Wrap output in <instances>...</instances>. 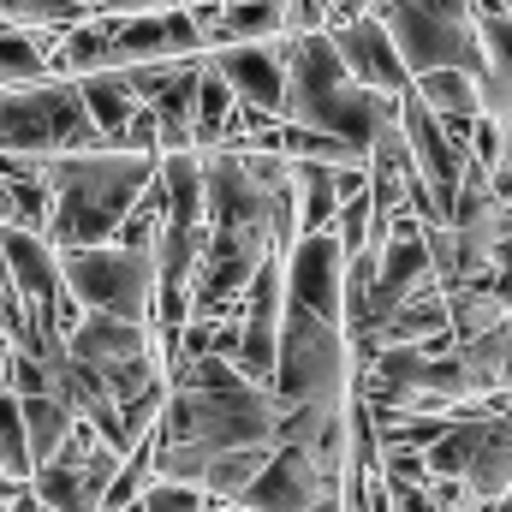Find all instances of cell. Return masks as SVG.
<instances>
[{
	"mask_svg": "<svg viewBox=\"0 0 512 512\" xmlns=\"http://www.w3.org/2000/svg\"><path fill=\"white\" fill-rule=\"evenodd\" d=\"M161 155L149 149H78V155H48V185H54V221L48 239L60 251L84 245H114L137 197L155 185Z\"/></svg>",
	"mask_w": 512,
	"mask_h": 512,
	"instance_id": "cell-1",
	"label": "cell"
},
{
	"mask_svg": "<svg viewBox=\"0 0 512 512\" xmlns=\"http://www.w3.org/2000/svg\"><path fill=\"white\" fill-rule=\"evenodd\" d=\"M286 120L298 126H316V131H334L346 137L364 161L370 149L382 143V131L399 120V102L405 96H382L370 84H358L334 48V36H292V66H286Z\"/></svg>",
	"mask_w": 512,
	"mask_h": 512,
	"instance_id": "cell-2",
	"label": "cell"
},
{
	"mask_svg": "<svg viewBox=\"0 0 512 512\" xmlns=\"http://www.w3.org/2000/svg\"><path fill=\"white\" fill-rule=\"evenodd\" d=\"M78 149H114L78 78H36L0 90V155H78Z\"/></svg>",
	"mask_w": 512,
	"mask_h": 512,
	"instance_id": "cell-3",
	"label": "cell"
},
{
	"mask_svg": "<svg viewBox=\"0 0 512 512\" xmlns=\"http://www.w3.org/2000/svg\"><path fill=\"white\" fill-rule=\"evenodd\" d=\"M274 393H280L286 405H328V411H346L352 393H358V346H352V334H346L340 322L316 316V310L286 304Z\"/></svg>",
	"mask_w": 512,
	"mask_h": 512,
	"instance_id": "cell-4",
	"label": "cell"
},
{
	"mask_svg": "<svg viewBox=\"0 0 512 512\" xmlns=\"http://www.w3.org/2000/svg\"><path fill=\"white\" fill-rule=\"evenodd\" d=\"M280 417L286 399L274 387H173L161 411V441H197V447H280Z\"/></svg>",
	"mask_w": 512,
	"mask_h": 512,
	"instance_id": "cell-5",
	"label": "cell"
},
{
	"mask_svg": "<svg viewBox=\"0 0 512 512\" xmlns=\"http://www.w3.org/2000/svg\"><path fill=\"white\" fill-rule=\"evenodd\" d=\"M66 256V286L84 310H108L126 322H155V292H161V262L155 251L131 245H84Z\"/></svg>",
	"mask_w": 512,
	"mask_h": 512,
	"instance_id": "cell-6",
	"label": "cell"
},
{
	"mask_svg": "<svg viewBox=\"0 0 512 512\" xmlns=\"http://www.w3.org/2000/svg\"><path fill=\"white\" fill-rule=\"evenodd\" d=\"M370 12L393 30V42H399V54H405V66H411V78L441 72V66H459V72L489 78V48H483L477 18H447V12H435V6H423V0H376Z\"/></svg>",
	"mask_w": 512,
	"mask_h": 512,
	"instance_id": "cell-7",
	"label": "cell"
},
{
	"mask_svg": "<svg viewBox=\"0 0 512 512\" xmlns=\"http://www.w3.org/2000/svg\"><path fill=\"white\" fill-rule=\"evenodd\" d=\"M120 465H126V453H120L96 423L78 417L72 441H66L48 465H36L30 489L48 501V512H108V489H114Z\"/></svg>",
	"mask_w": 512,
	"mask_h": 512,
	"instance_id": "cell-8",
	"label": "cell"
},
{
	"mask_svg": "<svg viewBox=\"0 0 512 512\" xmlns=\"http://www.w3.org/2000/svg\"><path fill=\"white\" fill-rule=\"evenodd\" d=\"M399 126L411 137V155H417V179H423V191H429V203H435V215L441 221H453V209H459V191H465V173H471V137H459V131L447 126L423 96H417V84H411V96L399 102Z\"/></svg>",
	"mask_w": 512,
	"mask_h": 512,
	"instance_id": "cell-9",
	"label": "cell"
},
{
	"mask_svg": "<svg viewBox=\"0 0 512 512\" xmlns=\"http://www.w3.org/2000/svg\"><path fill=\"white\" fill-rule=\"evenodd\" d=\"M346 268H352V251H346V239L334 227L328 233H304L286 251V304L316 310V316L346 328Z\"/></svg>",
	"mask_w": 512,
	"mask_h": 512,
	"instance_id": "cell-10",
	"label": "cell"
},
{
	"mask_svg": "<svg viewBox=\"0 0 512 512\" xmlns=\"http://www.w3.org/2000/svg\"><path fill=\"white\" fill-rule=\"evenodd\" d=\"M328 36H334V48H340L346 72H352L358 84H370V90H382V96H411V84H417V78H411V66H405V54H399L393 30H387L376 12L346 18V24H334Z\"/></svg>",
	"mask_w": 512,
	"mask_h": 512,
	"instance_id": "cell-11",
	"label": "cell"
},
{
	"mask_svg": "<svg viewBox=\"0 0 512 512\" xmlns=\"http://www.w3.org/2000/svg\"><path fill=\"white\" fill-rule=\"evenodd\" d=\"M215 72L239 90V102H256L268 114L286 120V66H292V36H274V42H233V48H215L209 54Z\"/></svg>",
	"mask_w": 512,
	"mask_h": 512,
	"instance_id": "cell-12",
	"label": "cell"
},
{
	"mask_svg": "<svg viewBox=\"0 0 512 512\" xmlns=\"http://www.w3.org/2000/svg\"><path fill=\"white\" fill-rule=\"evenodd\" d=\"M185 54H209L191 6H167V12H137L120 18L114 30V66H149V60H185Z\"/></svg>",
	"mask_w": 512,
	"mask_h": 512,
	"instance_id": "cell-13",
	"label": "cell"
},
{
	"mask_svg": "<svg viewBox=\"0 0 512 512\" xmlns=\"http://www.w3.org/2000/svg\"><path fill=\"white\" fill-rule=\"evenodd\" d=\"M441 334H453V304H447V286L429 274L399 310H387L382 328H376V340L387 346H429V340H441Z\"/></svg>",
	"mask_w": 512,
	"mask_h": 512,
	"instance_id": "cell-14",
	"label": "cell"
},
{
	"mask_svg": "<svg viewBox=\"0 0 512 512\" xmlns=\"http://www.w3.org/2000/svg\"><path fill=\"white\" fill-rule=\"evenodd\" d=\"M114 30H120L114 12H96V18L60 30V42H54V54H48V72H54V78H90V72H108V66H114Z\"/></svg>",
	"mask_w": 512,
	"mask_h": 512,
	"instance_id": "cell-15",
	"label": "cell"
},
{
	"mask_svg": "<svg viewBox=\"0 0 512 512\" xmlns=\"http://www.w3.org/2000/svg\"><path fill=\"white\" fill-rule=\"evenodd\" d=\"M417 96L459 131V137H471V126L489 114V90H483V78H477V72H459V66L423 72V78H417Z\"/></svg>",
	"mask_w": 512,
	"mask_h": 512,
	"instance_id": "cell-16",
	"label": "cell"
},
{
	"mask_svg": "<svg viewBox=\"0 0 512 512\" xmlns=\"http://www.w3.org/2000/svg\"><path fill=\"white\" fill-rule=\"evenodd\" d=\"M459 358H465V376H471V393H477V399H501V393H512V316L501 322V328L465 340Z\"/></svg>",
	"mask_w": 512,
	"mask_h": 512,
	"instance_id": "cell-17",
	"label": "cell"
},
{
	"mask_svg": "<svg viewBox=\"0 0 512 512\" xmlns=\"http://www.w3.org/2000/svg\"><path fill=\"white\" fill-rule=\"evenodd\" d=\"M78 84H84V102H90L96 126L108 131V143L120 149L126 126L143 114V102H137V90H131V72H126V66H108V72H90V78H78Z\"/></svg>",
	"mask_w": 512,
	"mask_h": 512,
	"instance_id": "cell-18",
	"label": "cell"
},
{
	"mask_svg": "<svg viewBox=\"0 0 512 512\" xmlns=\"http://www.w3.org/2000/svg\"><path fill=\"white\" fill-rule=\"evenodd\" d=\"M340 209H346V197H340L334 161H298V239L304 233H328L340 221Z\"/></svg>",
	"mask_w": 512,
	"mask_h": 512,
	"instance_id": "cell-19",
	"label": "cell"
},
{
	"mask_svg": "<svg viewBox=\"0 0 512 512\" xmlns=\"http://www.w3.org/2000/svg\"><path fill=\"white\" fill-rule=\"evenodd\" d=\"M54 42H60V30H0V90L54 78V72H48Z\"/></svg>",
	"mask_w": 512,
	"mask_h": 512,
	"instance_id": "cell-20",
	"label": "cell"
},
{
	"mask_svg": "<svg viewBox=\"0 0 512 512\" xmlns=\"http://www.w3.org/2000/svg\"><path fill=\"white\" fill-rule=\"evenodd\" d=\"M24 429H30V453H36V465H48V459L72 441L78 411H72L60 393H30V399H24Z\"/></svg>",
	"mask_w": 512,
	"mask_h": 512,
	"instance_id": "cell-21",
	"label": "cell"
},
{
	"mask_svg": "<svg viewBox=\"0 0 512 512\" xmlns=\"http://www.w3.org/2000/svg\"><path fill=\"white\" fill-rule=\"evenodd\" d=\"M447 304H453V334H459V346L465 340H477V334H489V328H501L512 310L495 298V286L489 280H471V286H453L447 292Z\"/></svg>",
	"mask_w": 512,
	"mask_h": 512,
	"instance_id": "cell-22",
	"label": "cell"
},
{
	"mask_svg": "<svg viewBox=\"0 0 512 512\" xmlns=\"http://www.w3.org/2000/svg\"><path fill=\"white\" fill-rule=\"evenodd\" d=\"M233 364H239L256 387H274V376H280V322H245V316H239Z\"/></svg>",
	"mask_w": 512,
	"mask_h": 512,
	"instance_id": "cell-23",
	"label": "cell"
},
{
	"mask_svg": "<svg viewBox=\"0 0 512 512\" xmlns=\"http://www.w3.org/2000/svg\"><path fill=\"white\" fill-rule=\"evenodd\" d=\"M233 114H239V90L215 72V60H209V72H203V90H197V149H215L227 126H233Z\"/></svg>",
	"mask_w": 512,
	"mask_h": 512,
	"instance_id": "cell-24",
	"label": "cell"
},
{
	"mask_svg": "<svg viewBox=\"0 0 512 512\" xmlns=\"http://www.w3.org/2000/svg\"><path fill=\"white\" fill-rule=\"evenodd\" d=\"M0 471L30 483L36 477V453H30V429H24V399L0 393Z\"/></svg>",
	"mask_w": 512,
	"mask_h": 512,
	"instance_id": "cell-25",
	"label": "cell"
},
{
	"mask_svg": "<svg viewBox=\"0 0 512 512\" xmlns=\"http://www.w3.org/2000/svg\"><path fill=\"white\" fill-rule=\"evenodd\" d=\"M209 489H197V483H173V477H155L149 483V495H143V507L149 512H209Z\"/></svg>",
	"mask_w": 512,
	"mask_h": 512,
	"instance_id": "cell-26",
	"label": "cell"
},
{
	"mask_svg": "<svg viewBox=\"0 0 512 512\" xmlns=\"http://www.w3.org/2000/svg\"><path fill=\"white\" fill-rule=\"evenodd\" d=\"M334 24V0H286V36H322Z\"/></svg>",
	"mask_w": 512,
	"mask_h": 512,
	"instance_id": "cell-27",
	"label": "cell"
},
{
	"mask_svg": "<svg viewBox=\"0 0 512 512\" xmlns=\"http://www.w3.org/2000/svg\"><path fill=\"white\" fill-rule=\"evenodd\" d=\"M18 489H24V483H18V477H6V471H0V512L12 507V501H18Z\"/></svg>",
	"mask_w": 512,
	"mask_h": 512,
	"instance_id": "cell-28",
	"label": "cell"
},
{
	"mask_svg": "<svg viewBox=\"0 0 512 512\" xmlns=\"http://www.w3.org/2000/svg\"><path fill=\"white\" fill-rule=\"evenodd\" d=\"M209 512H256V507H245V501H209Z\"/></svg>",
	"mask_w": 512,
	"mask_h": 512,
	"instance_id": "cell-29",
	"label": "cell"
}]
</instances>
